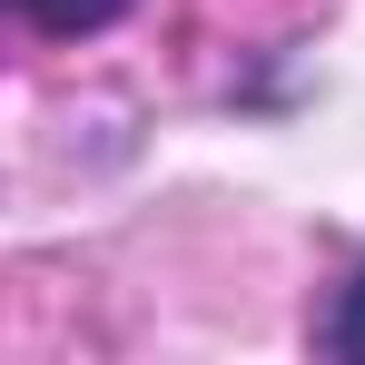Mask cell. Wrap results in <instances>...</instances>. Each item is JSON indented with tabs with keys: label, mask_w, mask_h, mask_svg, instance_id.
<instances>
[{
	"label": "cell",
	"mask_w": 365,
	"mask_h": 365,
	"mask_svg": "<svg viewBox=\"0 0 365 365\" xmlns=\"http://www.w3.org/2000/svg\"><path fill=\"white\" fill-rule=\"evenodd\" d=\"M10 10H20L40 40H99V30L119 20L128 0H10Z\"/></svg>",
	"instance_id": "1"
},
{
	"label": "cell",
	"mask_w": 365,
	"mask_h": 365,
	"mask_svg": "<svg viewBox=\"0 0 365 365\" xmlns=\"http://www.w3.org/2000/svg\"><path fill=\"white\" fill-rule=\"evenodd\" d=\"M316 346H326V356H365V267L346 277V297L326 306V326H316Z\"/></svg>",
	"instance_id": "2"
}]
</instances>
